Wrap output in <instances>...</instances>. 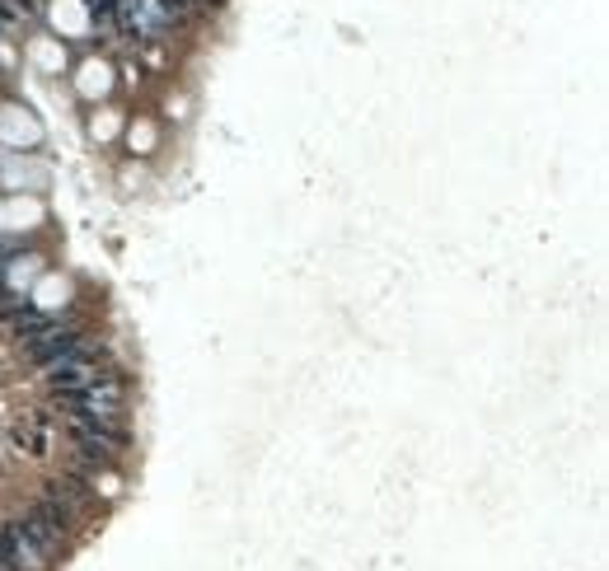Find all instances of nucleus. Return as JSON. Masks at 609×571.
I'll use <instances>...</instances> for the list:
<instances>
[{
    "label": "nucleus",
    "instance_id": "f257e3e1",
    "mask_svg": "<svg viewBox=\"0 0 609 571\" xmlns=\"http://www.w3.org/2000/svg\"><path fill=\"white\" fill-rule=\"evenodd\" d=\"M75 422V441H80V454L90 459V464L108 469V464H118V454L127 445V426L122 417L118 422H108V417H71Z\"/></svg>",
    "mask_w": 609,
    "mask_h": 571
},
{
    "label": "nucleus",
    "instance_id": "20e7f679",
    "mask_svg": "<svg viewBox=\"0 0 609 571\" xmlns=\"http://www.w3.org/2000/svg\"><path fill=\"white\" fill-rule=\"evenodd\" d=\"M57 24H66V29H80V24H85V14H80L75 5H57Z\"/></svg>",
    "mask_w": 609,
    "mask_h": 571
},
{
    "label": "nucleus",
    "instance_id": "7ed1b4c3",
    "mask_svg": "<svg viewBox=\"0 0 609 571\" xmlns=\"http://www.w3.org/2000/svg\"><path fill=\"white\" fill-rule=\"evenodd\" d=\"M80 90H85V94H103L108 90V66L90 62L85 71H80Z\"/></svg>",
    "mask_w": 609,
    "mask_h": 571
},
{
    "label": "nucleus",
    "instance_id": "f03ea898",
    "mask_svg": "<svg viewBox=\"0 0 609 571\" xmlns=\"http://www.w3.org/2000/svg\"><path fill=\"white\" fill-rule=\"evenodd\" d=\"M0 131L14 136V141H38V136H43V127L34 118H10V108L0 113Z\"/></svg>",
    "mask_w": 609,
    "mask_h": 571
},
{
    "label": "nucleus",
    "instance_id": "39448f33",
    "mask_svg": "<svg viewBox=\"0 0 609 571\" xmlns=\"http://www.w3.org/2000/svg\"><path fill=\"white\" fill-rule=\"evenodd\" d=\"M5 5H10L14 14H29V10H34V0H5Z\"/></svg>",
    "mask_w": 609,
    "mask_h": 571
}]
</instances>
